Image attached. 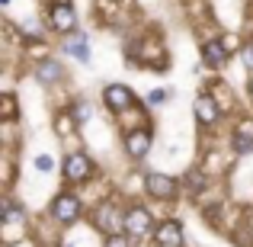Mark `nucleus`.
I'll return each mask as SVG.
<instances>
[{
	"instance_id": "f257e3e1",
	"label": "nucleus",
	"mask_w": 253,
	"mask_h": 247,
	"mask_svg": "<svg viewBox=\"0 0 253 247\" xmlns=\"http://www.w3.org/2000/svg\"><path fill=\"white\" fill-rule=\"evenodd\" d=\"M81 199L74 196V193H58L55 199H51V215L58 218L61 225H74L77 218H81Z\"/></svg>"
},
{
	"instance_id": "f03ea898",
	"label": "nucleus",
	"mask_w": 253,
	"mask_h": 247,
	"mask_svg": "<svg viewBox=\"0 0 253 247\" xmlns=\"http://www.w3.org/2000/svg\"><path fill=\"white\" fill-rule=\"evenodd\" d=\"M93 177V161L86 154H68V161H64V180L68 183H84V180Z\"/></svg>"
},
{
	"instance_id": "7ed1b4c3",
	"label": "nucleus",
	"mask_w": 253,
	"mask_h": 247,
	"mask_svg": "<svg viewBox=\"0 0 253 247\" xmlns=\"http://www.w3.org/2000/svg\"><path fill=\"white\" fill-rule=\"evenodd\" d=\"M48 26L55 32H74L77 29V13H74V6H71V3H51Z\"/></svg>"
},
{
	"instance_id": "20e7f679",
	"label": "nucleus",
	"mask_w": 253,
	"mask_h": 247,
	"mask_svg": "<svg viewBox=\"0 0 253 247\" xmlns=\"http://www.w3.org/2000/svg\"><path fill=\"white\" fill-rule=\"evenodd\" d=\"M125 235L128 238H144L151 231V215H148V209H141V205H131L128 212H125Z\"/></svg>"
},
{
	"instance_id": "39448f33",
	"label": "nucleus",
	"mask_w": 253,
	"mask_h": 247,
	"mask_svg": "<svg viewBox=\"0 0 253 247\" xmlns=\"http://www.w3.org/2000/svg\"><path fill=\"white\" fill-rule=\"evenodd\" d=\"M151 145H154L151 132L148 129H135V132H128V135H125V154L135 157V161H141V157L151 151Z\"/></svg>"
},
{
	"instance_id": "423d86ee",
	"label": "nucleus",
	"mask_w": 253,
	"mask_h": 247,
	"mask_svg": "<svg viewBox=\"0 0 253 247\" xmlns=\"http://www.w3.org/2000/svg\"><path fill=\"white\" fill-rule=\"evenodd\" d=\"M103 99H106V106H109L112 112H122V109H128V106L135 103V93H131L125 84H109L103 90Z\"/></svg>"
},
{
	"instance_id": "0eeeda50",
	"label": "nucleus",
	"mask_w": 253,
	"mask_h": 247,
	"mask_svg": "<svg viewBox=\"0 0 253 247\" xmlns=\"http://www.w3.org/2000/svg\"><path fill=\"white\" fill-rule=\"evenodd\" d=\"M228 55H231V49H228V42H224V39H205L202 58H205V64H209V68H224V64H228Z\"/></svg>"
},
{
	"instance_id": "6e6552de",
	"label": "nucleus",
	"mask_w": 253,
	"mask_h": 247,
	"mask_svg": "<svg viewBox=\"0 0 253 247\" xmlns=\"http://www.w3.org/2000/svg\"><path fill=\"white\" fill-rule=\"evenodd\" d=\"M144 186H148V193L151 196H157V199H173L176 196V180L167 177V173H148V180H144Z\"/></svg>"
},
{
	"instance_id": "1a4fd4ad",
	"label": "nucleus",
	"mask_w": 253,
	"mask_h": 247,
	"mask_svg": "<svg viewBox=\"0 0 253 247\" xmlns=\"http://www.w3.org/2000/svg\"><path fill=\"white\" fill-rule=\"evenodd\" d=\"M154 241L157 244H167V247H183V225L167 218V222H161L154 228Z\"/></svg>"
},
{
	"instance_id": "9d476101",
	"label": "nucleus",
	"mask_w": 253,
	"mask_h": 247,
	"mask_svg": "<svg viewBox=\"0 0 253 247\" xmlns=\"http://www.w3.org/2000/svg\"><path fill=\"white\" fill-rule=\"evenodd\" d=\"M64 51H68L71 58H77L81 64H90V42H86V36H84V32L71 36L68 42H64Z\"/></svg>"
},
{
	"instance_id": "9b49d317",
	"label": "nucleus",
	"mask_w": 253,
	"mask_h": 247,
	"mask_svg": "<svg viewBox=\"0 0 253 247\" xmlns=\"http://www.w3.org/2000/svg\"><path fill=\"white\" fill-rule=\"evenodd\" d=\"M192 109H196V119L202 125H215L218 122V106H215L211 97H196V106H192Z\"/></svg>"
},
{
	"instance_id": "f8f14e48",
	"label": "nucleus",
	"mask_w": 253,
	"mask_h": 247,
	"mask_svg": "<svg viewBox=\"0 0 253 247\" xmlns=\"http://www.w3.org/2000/svg\"><path fill=\"white\" fill-rule=\"evenodd\" d=\"M96 222H99V228H106L109 235H119V225H125V215H119L112 205H103V209L96 212Z\"/></svg>"
},
{
	"instance_id": "ddd939ff",
	"label": "nucleus",
	"mask_w": 253,
	"mask_h": 247,
	"mask_svg": "<svg viewBox=\"0 0 253 247\" xmlns=\"http://www.w3.org/2000/svg\"><path fill=\"white\" fill-rule=\"evenodd\" d=\"M234 151L237 154H247V151H253V122L247 119V122L237 129V135H234Z\"/></svg>"
},
{
	"instance_id": "4468645a",
	"label": "nucleus",
	"mask_w": 253,
	"mask_h": 247,
	"mask_svg": "<svg viewBox=\"0 0 253 247\" xmlns=\"http://www.w3.org/2000/svg\"><path fill=\"white\" fill-rule=\"evenodd\" d=\"M36 77H39L42 84H55V81H61V77H64V68H61L58 61H42V64L36 68Z\"/></svg>"
},
{
	"instance_id": "2eb2a0df",
	"label": "nucleus",
	"mask_w": 253,
	"mask_h": 247,
	"mask_svg": "<svg viewBox=\"0 0 253 247\" xmlns=\"http://www.w3.org/2000/svg\"><path fill=\"white\" fill-rule=\"evenodd\" d=\"M3 222H23V209H16L10 199L3 202Z\"/></svg>"
},
{
	"instance_id": "dca6fc26",
	"label": "nucleus",
	"mask_w": 253,
	"mask_h": 247,
	"mask_svg": "<svg viewBox=\"0 0 253 247\" xmlns=\"http://www.w3.org/2000/svg\"><path fill=\"white\" fill-rule=\"evenodd\" d=\"M3 112H6V119H16V99H13V93H3Z\"/></svg>"
},
{
	"instance_id": "f3484780",
	"label": "nucleus",
	"mask_w": 253,
	"mask_h": 247,
	"mask_svg": "<svg viewBox=\"0 0 253 247\" xmlns=\"http://www.w3.org/2000/svg\"><path fill=\"white\" fill-rule=\"evenodd\" d=\"M51 167H55V161H51V157H48V154H39V157H36V170H42V173H48V170H51Z\"/></svg>"
},
{
	"instance_id": "a211bd4d",
	"label": "nucleus",
	"mask_w": 253,
	"mask_h": 247,
	"mask_svg": "<svg viewBox=\"0 0 253 247\" xmlns=\"http://www.w3.org/2000/svg\"><path fill=\"white\" fill-rule=\"evenodd\" d=\"M90 119V106L81 103V106H74V122H86Z\"/></svg>"
},
{
	"instance_id": "6ab92c4d",
	"label": "nucleus",
	"mask_w": 253,
	"mask_h": 247,
	"mask_svg": "<svg viewBox=\"0 0 253 247\" xmlns=\"http://www.w3.org/2000/svg\"><path fill=\"white\" fill-rule=\"evenodd\" d=\"M106 247H128V235H109Z\"/></svg>"
},
{
	"instance_id": "aec40b11",
	"label": "nucleus",
	"mask_w": 253,
	"mask_h": 247,
	"mask_svg": "<svg viewBox=\"0 0 253 247\" xmlns=\"http://www.w3.org/2000/svg\"><path fill=\"white\" fill-rule=\"evenodd\" d=\"M241 58H244V64H247V68L253 71V42H247V45L241 49Z\"/></svg>"
},
{
	"instance_id": "412c9836",
	"label": "nucleus",
	"mask_w": 253,
	"mask_h": 247,
	"mask_svg": "<svg viewBox=\"0 0 253 247\" xmlns=\"http://www.w3.org/2000/svg\"><path fill=\"white\" fill-rule=\"evenodd\" d=\"M164 99H167V93H164V90H151V93H148V103H151V106H161Z\"/></svg>"
},
{
	"instance_id": "4be33fe9",
	"label": "nucleus",
	"mask_w": 253,
	"mask_h": 247,
	"mask_svg": "<svg viewBox=\"0 0 253 247\" xmlns=\"http://www.w3.org/2000/svg\"><path fill=\"white\" fill-rule=\"evenodd\" d=\"M250 97H253V77H250Z\"/></svg>"
},
{
	"instance_id": "5701e85b",
	"label": "nucleus",
	"mask_w": 253,
	"mask_h": 247,
	"mask_svg": "<svg viewBox=\"0 0 253 247\" xmlns=\"http://www.w3.org/2000/svg\"><path fill=\"white\" fill-rule=\"evenodd\" d=\"M157 247H167V244H157Z\"/></svg>"
}]
</instances>
